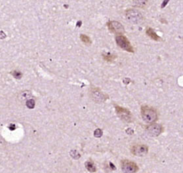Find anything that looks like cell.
<instances>
[{"mask_svg":"<svg viewBox=\"0 0 183 173\" xmlns=\"http://www.w3.org/2000/svg\"><path fill=\"white\" fill-rule=\"evenodd\" d=\"M102 56H103L104 60L107 61V62H112L117 58V56L115 55H113V54H109V53H105V54H102Z\"/></svg>","mask_w":183,"mask_h":173,"instance_id":"obj_12","label":"cell"},{"mask_svg":"<svg viewBox=\"0 0 183 173\" xmlns=\"http://www.w3.org/2000/svg\"><path fill=\"white\" fill-rule=\"evenodd\" d=\"M121 167L124 173H135L139 170V167L135 162L128 160H124L122 161Z\"/></svg>","mask_w":183,"mask_h":173,"instance_id":"obj_4","label":"cell"},{"mask_svg":"<svg viewBox=\"0 0 183 173\" xmlns=\"http://www.w3.org/2000/svg\"><path fill=\"white\" fill-rule=\"evenodd\" d=\"M170 0H164V2L162 3V8H163V7H164L165 6H166V4H167V2L169 1Z\"/></svg>","mask_w":183,"mask_h":173,"instance_id":"obj_19","label":"cell"},{"mask_svg":"<svg viewBox=\"0 0 183 173\" xmlns=\"http://www.w3.org/2000/svg\"><path fill=\"white\" fill-rule=\"evenodd\" d=\"M115 40H116L117 44L123 50L127 51L128 52H132V53L134 52V49L126 36H122V35H119L116 36Z\"/></svg>","mask_w":183,"mask_h":173,"instance_id":"obj_3","label":"cell"},{"mask_svg":"<svg viewBox=\"0 0 183 173\" xmlns=\"http://www.w3.org/2000/svg\"><path fill=\"white\" fill-rule=\"evenodd\" d=\"M146 33H147V35L152 39V40H154V41H161V37H160L156 32L152 29L150 27H147V30H146Z\"/></svg>","mask_w":183,"mask_h":173,"instance_id":"obj_10","label":"cell"},{"mask_svg":"<svg viewBox=\"0 0 183 173\" xmlns=\"http://www.w3.org/2000/svg\"><path fill=\"white\" fill-rule=\"evenodd\" d=\"M80 39H81L82 41L84 43L87 44V45H90L92 43V41L90 40L89 37L88 36L85 35V34H81L80 35Z\"/></svg>","mask_w":183,"mask_h":173,"instance_id":"obj_14","label":"cell"},{"mask_svg":"<svg viewBox=\"0 0 183 173\" xmlns=\"http://www.w3.org/2000/svg\"><path fill=\"white\" fill-rule=\"evenodd\" d=\"M102 135V130H100V129H97V130H95V137H101Z\"/></svg>","mask_w":183,"mask_h":173,"instance_id":"obj_18","label":"cell"},{"mask_svg":"<svg viewBox=\"0 0 183 173\" xmlns=\"http://www.w3.org/2000/svg\"><path fill=\"white\" fill-rule=\"evenodd\" d=\"M162 130H163L162 126L161 125L157 124V123H152V125L147 128V131L148 134L153 137H157L160 135L162 133Z\"/></svg>","mask_w":183,"mask_h":173,"instance_id":"obj_8","label":"cell"},{"mask_svg":"<svg viewBox=\"0 0 183 173\" xmlns=\"http://www.w3.org/2000/svg\"><path fill=\"white\" fill-rule=\"evenodd\" d=\"M141 115L143 120L147 123H154L157 120V113L156 110L147 106H142Z\"/></svg>","mask_w":183,"mask_h":173,"instance_id":"obj_1","label":"cell"},{"mask_svg":"<svg viewBox=\"0 0 183 173\" xmlns=\"http://www.w3.org/2000/svg\"><path fill=\"white\" fill-rule=\"evenodd\" d=\"M131 152L134 155L142 157L147 154L148 147L145 145H135L131 148Z\"/></svg>","mask_w":183,"mask_h":173,"instance_id":"obj_6","label":"cell"},{"mask_svg":"<svg viewBox=\"0 0 183 173\" xmlns=\"http://www.w3.org/2000/svg\"><path fill=\"white\" fill-rule=\"evenodd\" d=\"M32 96V94L29 91H24L20 94L19 98L21 100H27Z\"/></svg>","mask_w":183,"mask_h":173,"instance_id":"obj_15","label":"cell"},{"mask_svg":"<svg viewBox=\"0 0 183 173\" xmlns=\"http://www.w3.org/2000/svg\"><path fill=\"white\" fill-rule=\"evenodd\" d=\"M86 168L90 172V173H95L96 172V167L94 165V163L90 161H87L85 163Z\"/></svg>","mask_w":183,"mask_h":173,"instance_id":"obj_13","label":"cell"},{"mask_svg":"<svg viewBox=\"0 0 183 173\" xmlns=\"http://www.w3.org/2000/svg\"><path fill=\"white\" fill-rule=\"evenodd\" d=\"M91 97L92 98V99L95 101L98 102V103L105 101L108 98L107 95L104 94L99 88H92V90H91Z\"/></svg>","mask_w":183,"mask_h":173,"instance_id":"obj_7","label":"cell"},{"mask_svg":"<svg viewBox=\"0 0 183 173\" xmlns=\"http://www.w3.org/2000/svg\"><path fill=\"white\" fill-rule=\"evenodd\" d=\"M126 18L130 23L134 24H141L143 21V16L140 11L129 9L125 12Z\"/></svg>","mask_w":183,"mask_h":173,"instance_id":"obj_2","label":"cell"},{"mask_svg":"<svg viewBox=\"0 0 183 173\" xmlns=\"http://www.w3.org/2000/svg\"><path fill=\"white\" fill-rule=\"evenodd\" d=\"M133 4L135 6L140 7V8H144L147 7L148 0H132Z\"/></svg>","mask_w":183,"mask_h":173,"instance_id":"obj_11","label":"cell"},{"mask_svg":"<svg viewBox=\"0 0 183 173\" xmlns=\"http://www.w3.org/2000/svg\"><path fill=\"white\" fill-rule=\"evenodd\" d=\"M115 108H116L117 113L119 116V118H121L122 119L127 121V122L130 121V120H131V113L129 111V110H127V109L125 108H122V107H120V106H116Z\"/></svg>","mask_w":183,"mask_h":173,"instance_id":"obj_9","label":"cell"},{"mask_svg":"<svg viewBox=\"0 0 183 173\" xmlns=\"http://www.w3.org/2000/svg\"><path fill=\"white\" fill-rule=\"evenodd\" d=\"M107 26L109 30L112 33L122 34L125 33V29L122 24L117 21H110L107 23Z\"/></svg>","mask_w":183,"mask_h":173,"instance_id":"obj_5","label":"cell"},{"mask_svg":"<svg viewBox=\"0 0 183 173\" xmlns=\"http://www.w3.org/2000/svg\"><path fill=\"white\" fill-rule=\"evenodd\" d=\"M11 74L13 75V76H14L15 78H18V79L21 78V77H22V73L19 72V71H14L11 73Z\"/></svg>","mask_w":183,"mask_h":173,"instance_id":"obj_17","label":"cell"},{"mask_svg":"<svg viewBox=\"0 0 183 173\" xmlns=\"http://www.w3.org/2000/svg\"><path fill=\"white\" fill-rule=\"evenodd\" d=\"M27 106L28 108H33L34 107V106H35V102H34V100H32V99L28 100L27 102Z\"/></svg>","mask_w":183,"mask_h":173,"instance_id":"obj_16","label":"cell"}]
</instances>
